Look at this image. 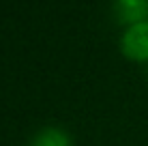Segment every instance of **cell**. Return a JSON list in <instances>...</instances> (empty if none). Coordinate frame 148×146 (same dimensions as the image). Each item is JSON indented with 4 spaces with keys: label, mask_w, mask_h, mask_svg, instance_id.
I'll return each mask as SVG.
<instances>
[{
    "label": "cell",
    "mask_w": 148,
    "mask_h": 146,
    "mask_svg": "<svg viewBox=\"0 0 148 146\" xmlns=\"http://www.w3.org/2000/svg\"><path fill=\"white\" fill-rule=\"evenodd\" d=\"M120 47L125 56L133 60H148V19L129 24L120 39Z\"/></svg>",
    "instance_id": "cell-1"
},
{
    "label": "cell",
    "mask_w": 148,
    "mask_h": 146,
    "mask_svg": "<svg viewBox=\"0 0 148 146\" xmlns=\"http://www.w3.org/2000/svg\"><path fill=\"white\" fill-rule=\"evenodd\" d=\"M114 11L118 15L120 22H142V19H146L148 15V2L144 0H120V2L114 4Z\"/></svg>",
    "instance_id": "cell-2"
},
{
    "label": "cell",
    "mask_w": 148,
    "mask_h": 146,
    "mask_svg": "<svg viewBox=\"0 0 148 146\" xmlns=\"http://www.w3.org/2000/svg\"><path fill=\"white\" fill-rule=\"evenodd\" d=\"M30 146H71V138L64 129L58 127H43L34 133Z\"/></svg>",
    "instance_id": "cell-3"
}]
</instances>
